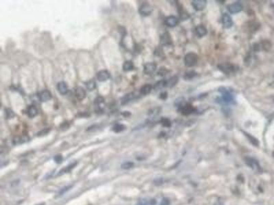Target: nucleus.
Instances as JSON below:
<instances>
[{"label": "nucleus", "instance_id": "nucleus-1", "mask_svg": "<svg viewBox=\"0 0 274 205\" xmlns=\"http://www.w3.org/2000/svg\"><path fill=\"white\" fill-rule=\"evenodd\" d=\"M219 92L221 94V99H220L221 103L223 105H228L235 102V96L233 95L231 90H229L225 87H221L219 88Z\"/></svg>", "mask_w": 274, "mask_h": 205}, {"label": "nucleus", "instance_id": "nucleus-2", "mask_svg": "<svg viewBox=\"0 0 274 205\" xmlns=\"http://www.w3.org/2000/svg\"><path fill=\"white\" fill-rule=\"evenodd\" d=\"M198 61V56L193 52L188 53L184 58V64L188 67L195 66Z\"/></svg>", "mask_w": 274, "mask_h": 205}, {"label": "nucleus", "instance_id": "nucleus-3", "mask_svg": "<svg viewBox=\"0 0 274 205\" xmlns=\"http://www.w3.org/2000/svg\"><path fill=\"white\" fill-rule=\"evenodd\" d=\"M218 67L219 70H221L223 73L225 74H228V75L232 73H235L238 70L237 66L230 63L221 64V65H219L218 66Z\"/></svg>", "mask_w": 274, "mask_h": 205}, {"label": "nucleus", "instance_id": "nucleus-4", "mask_svg": "<svg viewBox=\"0 0 274 205\" xmlns=\"http://www.w3.org/2000/svg\"><path fill=\"white\" fill-rule=\"evenodd\" d=\"M245 161L247 165L251 167L252 170L256 171H259L260 170V166L258 162L256 159H253V158L246 157L245 158Z\"/></svg>", "mask_w": 274, "mask_h": 205}, {"label": "nucleus", "instance_id": "nucleus-5", "mask_svg": "<svg viewBox=\"0 0 274 205\" xmlns=\"http://www.w3.org/2000/svg\"><path fill=\"white\" fill-rule=\"evenodd\" d=\"M228 10L232 14H236L242 11L243 5L240 2H235L234 4L228 6Z\"/></svg>", "mask_w": 274, "mask_h": 205}, {"label": "nucleus", "instance_id": "nucleus-6", "mask_svg": "<svg viewBox=\"0 0 274 205\" xmlns=\"http://www.w3.org/2000/svg\"><path fill=\"white\" fill-rule=\"evenodd\" d=\"M206 4H207V2L206 0H194L192 2L193 7L197 11H203L206 8Z\"/></svg>", "mask_w": 274, "mask_h": 205}, {"label": "nucleus", "instance_id": "nucleus-7", "mask_svg": "<svg viewBox=\"0 0 274 205\" xmlns=\"http://www.w3.org/2000/svg\"><path fill=\"white\" fill-rule=\"evenodd\" d=\"M221 21L223 25H224V28L226 29L230 28L233 25V21L231 16L228 14H227V13H224V14L223 15Z\"/></svg>", "mask_w": 274, "mask_h": 205}, {"label": "nucleus", "instance_id": "nucleus-8", "mask_svg": "<svg viewBox=\"0 0 274 205\" xmlns=\"http://www.w3.org/2000/svg\"><path fill=\"white\" fill-rule=\"evenodd\" d=\"M138 11H139V13L142 15L148 16L150 15L151 14V12H153V8H152V7L150 4H144L141 6Z\"/></svg>", "mask_w": 274, "mask_h": 205}, {"label": "nucleus", "instance_id": "nucleus-9", "mask_svg": "<svg viewBox=\"0 0 274 205\" xmlns=\"http://www.w3.org/2000/svg\"><path fill=\"white\" fill-rule=\"evenodd\" d=\"M157 66L154 62H148L144 65V73L146 75H151L156 70Z\"/></svg>", "mask_w": 274, "mask_h": 205}, {"label": "nucleus", "instance_id": "nucleus-10", "mask_svg": "<svg viewBox=\"0 0 274 205\" xmlns=\"http://www.w3.org/2000/svg\"><path fill=\"white\" fill-rule=\"evenodd\" d=\"M105 103V100L104 97L99 96L95 99V105L96 112H102L104 109V105Z\"/></svg>", "mask_w": 274, "mask_h": 205}, {"label": "nucleus", "instance_id": "nucleus-11", "mask_svg": "<svg viewBox=\"0 0 274 205\" xmlns=\"http://www.w3.org/2000/svg\"><path fill=\"white\" fill-rule=\"evenodd\" d=\"M110 77V73L106 70H100L97 74V78L100 82H106Z\"/></svg>", "mask_w": 274, "mask_h": 205}, {"label": "nucleus", "instance_id": "nucleus-12", "mask_svg": "<svg viewBox=\"0 0 274 205\" xmlns=\"http://www.w3.org/2000/svg\"><path fill=\"white\" fill-rule=\"evenodd\" d=\"M160 43L162 45H170L172 43V39L170 33L165 32L160 36Z\"/></svg>", "mask_w": 274, "mask_h": 205}, {"label": "nucleus", "instance_id": "nucleus-13", "mask_svg": "<svg viewBox=\"0 0 274 205\" xmlns=\"http://www.w3.org/2000/svg\"><path fill=\"white\" fill-rule=\"evenodd\" d=\"M39 98L40 101L46 102L52 99V93L47 90H43L39 94Z\"/></svg>", "mask_w": 274, "mask_h": 205}, {"label": "nucleus", "instance_id": "nucleus-14", "mask_svg": "<svg viewBox=\"0 0 274 205\" xmlns=\"http://www.w3.org/2000/svg\"><path fill=\"white\" fill-rule=\"evenodd\" d=\"M74 95L79 100H83L86 97V91L81 87H77L74 89Z\"/></svg>", "mask_w": 274, "mask_h": 205}, {"label": "nucleus", "instance_id": "nucleus-15", "mask_svg": "<svg viewBox=\"0 0 274 205\" xmlns=\"http://www.w3.org/2000/svg\"><path fill=\"white\" fill-rule=\"evenodd\" d=\"M165 23L168 27L174 28V27L176 26L178 23V19H177V17H175L174 16H170L165 19Z\"/></svg>", "mask_w": 274, "mask_h": 205}, {"label": "nucleus", "instance_id": "nucleus-16", "mask_svg": "<svg viewBox=\"0 0 274 205\" xmlns=\"http://www.w3.org/2000/svg\"><path fill=\"white\" fill-rule=\"evenodd\" d=\"M195 111L194 107H193L191 104L186 103L184 105L180 107V112L184 115H189L191 113H193Z\"/></svg>", "mask_w": 274, "mask_h": 205}, {"label": "nucleus", "instance_id": "nucleus-17", "mask_svg": "<svg viewBox=\"0 0 274 205\" xmlns=\"http://www.w3.org/2000/svg\"><path fill=\"white\" fill-rule=\"evenodd\" d=\"M57 89L61 95H66L68 92V86L65 82H60L57 85Z\"/></svg>", "mask_w": 274, "mask_h": 205}, {"label": "nucleus", "instance_id": "nucleus-18", "mask_svg": "<svg viewBox=\"0 0 274 205\" xmlns=\"http://www.w3.org/2000/svg\"><path fill=\"white\" fill-rule=\"evenodd\" d=\"M195 32H196V34H197L198 36L202 37V36H204L207 34L208 31H207V29H206L204 25H199L196 27Z\"/></svg>", "mask_w": 274, "mask_h": 205}, {"label": "nucleus", "instance_id": "nucleus-19", "mask_svg": "<svg viewBox=\"0 0 274 205\" xmlns=\"http://www.w3.org/2000/svg\"><path fill=\"white\" fill-rule=\"evenodd\" d=\"M156 202L153 198H143L141 200L137 205H155Z\"/></svg>", "mask_w": 274, "mask_h": 205}, {"label": "nucleus", "instance_id": "nucleus-20", "mask_svg": "<svg viewBox=\"0 0 274 205\" xmlns=\"http://www.w3.org/2000/svg\"><path fill=\"white\" fill-rule=\"evenodd\" d=\"M152 90V86L151 84H145L141 87L140 89V93L142 95H147L150 94Z\"/></svg>", "mask_w": 274, "mask_h": 205}, {"label": "nucleus", "instance_id": "nucleus-21", "mask_svg": "<svg viewBox=\"0 0 274 205\" xmlns=\"http://www.w3.org/2000/svg\"><path fill=\"white\" fill-rule=\"evenodd\" d=\"M135 97H136V95H135L134 93L127 94L126 95H125L123 98L121 99V103L124 105V104L129 103L132 100H133Z\"/></svg>", "mask_w": 274, "mask_h": 205}, {"label": "nucleus", "instance_id": "nucleus-22", "mask_svg": "<svg viewBox=\"0 0 274 205\" xmlns=\"http://www.w3.org/2000/svg\"><path fill=\"white\" fill-rule=\"evenodd\" d=\"M38 114V109L35 105H30L28 108V115L30 118L35 117Z\"/></svg>", "mask_w": 274, "mask_h": 205}, {"label": "nucleus", "instance_id": "nucleus-23", "mask_svg": "<svg viewBox=\"0 0 274 205\" xmlns=\"http://www.w3.org/2000/svg\"><path fill=\"white\" fill-rule=\"evenodd\" d=\"M178 82V77L177 76H174L171 77L170 79L167 80V87L169 88H173L174 86H175V84Z\"/></svg>", "mask_w": 274, "mask_h": 205}, {"label": "nucleus", "instance_id": "nucleus-24", "mask_svg": "<svg viewBox=\"0 0 274 205\" xmlns=\"http://www.w3.org/2000/svg\"><path fill=\"white\" fill-rule=\"evenodd\" d=\"M134 69L133 62L132 61H126L123 65V70L125 72L130 71Z\"/></svg>", "mask_w": 274, "mask_h": 205}, {"label": "nucleus", "instance_id": "nucleus-25", "mask_svg": "<svg viewBox=\"0 0 274 205\" xmlns=\"http://www.w3.org/2000/svg\"><path fill=\"white\" fill-rule=\"evenodd\" d=\"M86 88L89 90V91H92V90H95L96 88V83L95 82V80L93 79H91L89 80V82H87L86 83Z\"/></svg>", "mask_w": 274, "mask_h": 205}, {"label": "nucleus", "instance_id": "nucleus-26", "mask_svg": "<svg viewBox=\"0 0 274 205\" xmlns=\"http://www.w3.org/2000/svg\"><path fill=\"white\" fill-rule=\"evenodd\" d=\"M167 87V80H160L156 83L154 86V89L160 90Z\"/></svg>", "mask_w": 274, "mask_h": 205}, {"label": "nucleus", "instance_id": "nucleus-27", "mask_svg": "<svg viewBox=\"0 0 274 205\" xmlns=\"http://www.w3.org/2000/svg\"><path fill=\"white\" fill-rule=\"evenodd\" d=\"M272 45L269 40H263L261 43L262 48L263 49V50H265L266 51H269L270 49L272 48Z\"/></svg>", "mask_w": 274, "mask_h": 205}, {"label": "nucleus", "instance_id": "nucleus-28", "mask_svg": "<svg viewBox=\"0 0 274 205\" xmlns=\"http://www.w3.org/2000/svg\"><path fill=\"white\" fill-rule=\"evenodd\" d=\"M243 133H245V135L247 137H248V140L250 141V142H251L252 144H253V145H255V146H258L259 142L258 141V140H257L256 138H255L254 137H253L252 136L250 135L249 133H248L244 132V131H243Z\"/></svg>", "mask_w": 274, "mask_h": 205}, {"label": "nucleus", "instance_id": "nucleus-29", "mask_svg": "<svg viewBox=\"0 0 274 205\" xmlns=\"http://www.w3.org/2000/svg\"><path fill=\"white\" fill-rule=\"evenodd\" d=\"M125 129H126V127H125L123 125H121V124H117V125L113 127V130L114 132L119 133L123 131V130H125Z\"/></svg>", "mask_w": 274, "mask_h": 205}, {"label": "nucleus", "instance_id": "nucleus-30", "mask_svg": "<svg viewBox=\"0 0 274 205\" xmlns=\"http://www.w3.org/2000/svg\"><path fill=\"white\" fill-rule=\"evenodd\" d=\"M28 137H27L26 136H23V137H16L13 140V142H14L15 144H21L25 142L26 141L28 140Z\"/></svg>", "mask_w": 274, "mask_h": 205}, {"label": "nucleus", "instance_id": "nucleus-31", "mask_svg": "<svg viewBox=\"0 0 274 205\" xmlns=\"http://www.w3.org/2000/svg\"><path fill=\"white\" fill-rule=\"evenodd\" d=\"M133 166H134V163L132 162H131V161H126V162H125L124 163L122 164L121 167L125 170H128V169H130L131 167H132Z\"/></svg>", "mask_w": 274, "mask_h": 205}, {"label": "nucleus", "instance_id": "nucleus-32", "mask_svg": "<svg viewBox=\"0 0 274 205\" xmlns=\"http://www.w3.org/2000/svg\"><path fill=\"white\" fill-rule=\"evenodd\" d=\"M161 123H162V125H163L164 127H170L171 125V121L170 120V119L165 118H162Z\"/></svg>", "mask_w": 274, "mask_h": 205}, {"label": "nucleus", "instance_id": "nucleus-33", "mask_svg": "<svg viewBox=\"0 0 274 205\" xmlns=\"http://www.w3.org/2000/svg\"><path fill=\"white\" fill-rule=\"evenodd\" d=\"M159 112H160V108H159V107H156V108L152 109L149 112V115L151 116H154L158 115Z\"/></svg>", "mask_w": 274, "mask_h": 205}, {"label": "nucleus", "instance_id": "nucleus-34", "mask_svg": "<svg viewBox=\"0 0 274 205\" xmlns=\"http://www.w3.org/2000/svg\"><path fill=\"white\" fill-rule=\"evenodd\" d=\"M196 75H197V73H196L195 71H190V72H188V73H186L184 77H185V79H190L193 78V77Z\"/></svg>", "mask_w": 274, "mask_h": 205}, {"label": "nucleus", "instance_id": "nucleus-35", "mask_svg": "<svg viewBox=\"0 0 274 205\" xmlns=\"http://www.w3.org/2000/svg\"><path fill=\"white\" fill-rule=\"evenodd\" d=\"M160 205H170V200L167 198H164L160 202Z\"/></svg>", "mask_w": 274, "mask_h": 205}, {"label": "nucleus", "instance_id": "nucleus-36", "mask_svg": "<svg viewBox=\"0 0 274 205\" xmlns=\"http://www.w3.org/2000/svg\"><path fill=\"white\" fill-rule=\"evenodd\" d=\"M76 163H74V164H72V165H70L69 166H67V167H66L65 168H64L61 172H63V173H65V172H69V171L71 170V169H72L73 167L75 166V165H76Z\"/></svg>", "mask_w": 274, "mask_h": 205}, {"label": "nucleus", "instance_id": "nucleus-37", "mask_svg": "<svg viewBox=\"0 0 274 205\" xmlns=\"http://www.w3.org/2000/svg\"><path fill=\"white\" fill-rule=\"evenodd\" d=\"M6 116L9 118H12L13 116H15L14 112H13L11 109H6Z\"/></svg>", "mask_w": 274, "mask_h": 205}, {"label": "nucleus", "instance_id": "nucleus-38", "mask_svg": "<svg viewBox=\"0 0 274 205\" xmlns=\"http://www.w3.org/2000/svg\"><path fill=\"white\" fill-rule=\"evenodd\" d=\"M167 69H161L160 70V71L158 72V75H161V76H163V75H167Z\"/></svg>", "mask_w": 274, "mask_h": 205}, {"label": "nucleus", "instance_id": "nucleus-39", "mask_svg": "<svg viewBox=\"0 0 274 205\" xmlns=\"http://www.w3.org/2000/svg\"><path fill=\"white\" fill-rule=\"evenodd\" d=\"M160 98L161 99H163V100L166 99L167 98V93L166 92H164L161 93L160 95Z\"/></svg>", "mask_w": 274, "mask_h": 205}, {"label": "nucleus", "instance_id": "nucleus-40", "mask_svg": "<svg viewBox=\"0 0 274 205\" xmlns=\"http://www.w3.org/2000/svg\"><path fill=\"white\" fill-rule=\"evenodd\" d=\"M54 159H55V161H56V162H58V163L61 162L62 157H61V155H57V156L55 157V158H54Z\"/></svg>", "mask_w": 274, "mask_h": 205}, {"label": "nucleus", "instance_id": "nucleus-41", "mask_svg": "<svg viewBox=\"0 0 274 205\" xmlns=\"http://www.w3.org/2000/svg\"><path fill=\"white\" fill-rule=\"evenodd\" d=\"M215 205H224V204H223L221 202H217V203H216L215 204Z\"/></svg>", "mask_w": 274, "mask_h": 205}, {"label": "nucleus", "instance_id": "nucleus-42", "mask_svg": "<svg viewBox=\"0 0 274 205\" xmlns=\"http://www.w3.org/2000/svg\"><path fill=\"white\" fill-rule=\"evenodd\" d=\"M273 11H274V5H273Z\"/></svg>", "mask_w": 274, "mask_h": 205}]
</instances>
